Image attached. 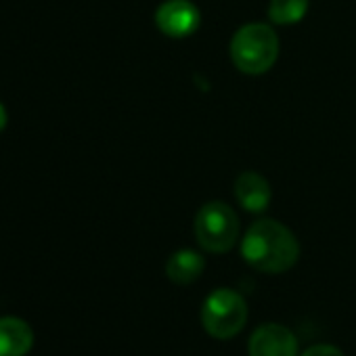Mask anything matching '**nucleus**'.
Masks as SVG:
<instances>
[{"mask_svg": "<svg viewBox=\"0 0 356 356\" xmlns=\"http://www.w3.org/2000/svg\"><path fill=\"white\" fill-rule=\"evenodd\" d=\"M241 256L256 270L279 275L298 262L300 245L285 225L262 218L248 229L241 241Z\"/></svg>", "mask_w": 356, "mask_h": 356, "instance_id": "nucleus-1", "label": "nucleus"}, {"mask_svg": "<svg viewBox=\"0 0 356 356\" xmlns=\"http://www.w3.org/2000/svg\"><path fill=\"white\" fill-rule=\"evenodd\" d=\"M279 55V38L266 24H248L231 40V59L243 74L258 76L268 72Z\"/></svg>", "mask_w": 356, "mask_h": 356, "instance_id": "nucleus-2", "label": "nucleus"}, {"mask_svg": "<svg viewBox=\"0 0 356 356\" xmlns=\"http://www.w3.org/2000/svg\"><path fill=\"white\" fill-rule=\"evenodd\" d=\"M197 243L212 254H225L235 248L239 239V218L235 210L222 202L202 206L195 216Z\"/></svg>", "mask_w": 356, "mask_h": 356, "instance_id": "nucleus-3", "label": "nucleus"}, {"mask_svg": "<svg viewBox=\"0 0 356 356\" xmlns=\"http://www.w3.org/2000/svg\"><path fill=\"white\" fill-rule=\"evenodd\" d=\"M248 323V304L233 289L212 291L202 306V325L216 339L235 337Z\"/></svg>", "mask_w": 356, "mask_h": 356, "instance_id": "nucleus-4", "label": "nucleus"}, {"mask_svg": "<svg viewBox=\"0 0 356 356\" xmlns=\"http://www.w3.org/2000/svg\"><path fill=\"white\" fill-rule=\"evenodd\" d=\"M200 11L191 0H165L155 11L157 28L170 38H187L200 28Z\"/></svg>", "mask_w": 356, "mask_h": 356, "instance_id": "nucleus-5", "label": "nucleus"}, {"mask_svg": "<svg viewBox=\"0 0 356 356\" xmlns=\"http://www.w3.org/2000/svg\"><path fill=\"white\" fill-rule=\"evenodd\" d=\"M250 356H298V339L279 323L260 325L250 335Z\"/></svg>", "mask_w": 356, "mask_h": 356, "instance_id": "nucleus-6", "label": "nucleus"}, {"mask_svg": "<svg viewBox=\"0 0 356 356\" xmlns=\"http://www.w3.org/2000/svg\"><path fill=\"white\" fill-rule=\"evenodd\" d=\"M34 346L32 327L17 316L0 318V356H26Z\"/></svg>", "mask_w": 356, "mask_h": 356, "instance_id": "nucleus-7", "label": "nucleus"}, {"mask_svg": "<svg viewBox=\"0 0 356 356\" xmlns=\"http://www.w3.org/2000/svg\"><path fill=\"white\" fill-rule=\"evenodd\" d=\"M235 197L248 212H262L270 204V185L256 172H243L235 183Z\"/></svg>", "mask_w": 356, "mask_h": 356, "instance_id": "nucleus-8", "label": "nucleus"}, {"mask_svg": "<svg viewBox=\"0 0 356 356\" xmlns=\"http://www.w3.org/2000/svg\"><path fill=\"white\" fill-rule=\"evenodd\" d=\"M206 268V260L195 250H178L165 262V275L172 283L189 285L193 283Z\"/></svg>", "mask_w": 356, "mask_h": 356, "instance_id": "nucleus-9", "label": "nucleus"}, {"mask_svg": "<svg viewBox=\"0 0 356 356\" xmlns=\"http://www.w3.org/2000/svg\"><path fill=\"white\" fill-rule=\"evenodd\" d=\"M308 11V0H270L268 17L275 24L291 26L304 19Z\"/></svg>", "mask_w": 356, "mask_h": 356, "instance_id": "nucleus-10", "label": "nucleus"}, {"mask_svg": "<svg viewBox=\"0 0 356 356\" xmlns=\"http://www.w3.org/2000/svg\"><path fill=\"white\" fill-rule=\"evenodd\" d=\"M302 356H343V352L331 343H316V346H310Z\"/></svg>", "mask_w": 356, "mask_h": 356, "instance_id": "nucleus-11", "label": "nucleus"}, {"mask_svg": "<svg viewBox=\"0 0 356 356\" xmlns=\"http://www.w3.org/2000/svg\"><path fill=\"white\" fill-rule=\"evenodd\" d=\"M7 122H9L7 109H5V105H3V103H0V132H3V130L7 128Z\"/></svg>", "mask_w": 356, "mask_h": 356, "instance_id": "nucleus-12", "label": "nucleus"}]
</instances>
